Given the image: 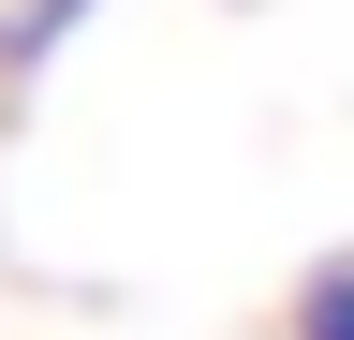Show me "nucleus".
Wrapping results in <instances>:
<instances>
[{
  "label": "nucleus",
  "instance_id": "f257e3e1",
  "mask_svg": "<svg viewBox=\"0 0 354 340\" xmlns=\"http://www.w3.org/2000/svg\"><path fill=\"white\" fill-rule=\"evenodd\" d=\"M88 15H104V0H0V74H15V89H30V74L59 60V45H74Z\"/></svg>",
  "mask_w": 354,
  "mask_h": 340
},
{
  "label": "nucleus",
  "instance_id": "f03ea898",
  "mask_svg": "<svg viewBox=\"0 0 354 340\" xmlns=\"http://www.w3.org/2000/svg\"><path fill=\"white\" fill-rule=\"evenodd\" d=\"M295 340H354V251L295 281Z\"/></svg>",
  "mask_w": 354,
  "mask_h": 340
}]
</instances>
